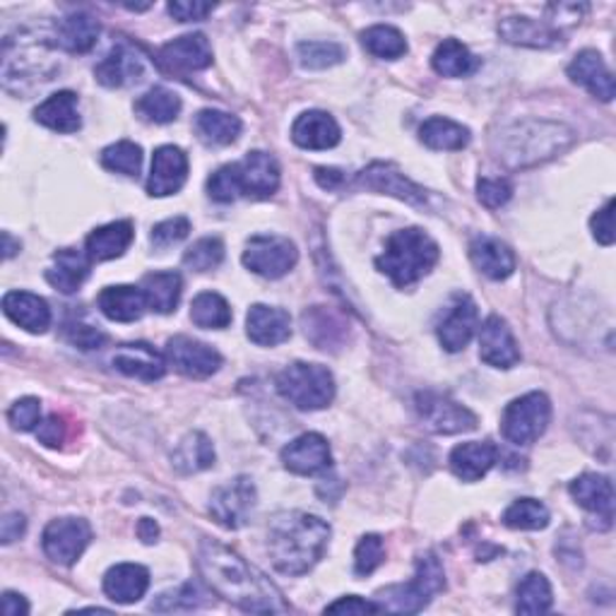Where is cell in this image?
<instances>
[{"label": "cell", "instance_id": "cell-1", "mask_svg": "<svg viewBox=\"0 0 616 616\" xmlns=\"http://www.w3.org/2000/svg\"><path fill=\"white\" fill-rule=\"evenodd\" d=\"M198 571L215 595L224 597L243 612L273 614L289 609L279 590L258 569H253L237 551L215 539L200 542Z\"/></svg>", "mask_w": 616, "mask_h": 616}, {"label": "cell", "instance_id": "cell-2", "mask_svg": "<svg viewBox=\"0 0 616 616\" xmlns=\"http://www.w3.org/2000/svg\"><path fill=\"white\" fill-rule=\"evenodd\" d=\"M330 525L311 513H279L267 528V551L273 566L285 575H304L323 559Z\"/></svg>", "mask_w": 616, "mask_h": 616}, {"label": "cell", "instance_id": "cell-3", "mask_svg": "<svg viewBox=\"0 0 616 616\" xmlns=\"http://www.w3.org/2000/svg\"><path fill=\"white\" fill-rule=\"evenodd\" d=\"M439 243L419 227L397 229L385 241L383 253L376 258V267L388 275L395 287L407 289L429 275L439 263Z\"/></svg>", "mask_w": 616, "mask_h": 616}, {"label": "cell", "instance_id": "cell-4", "mask_svg": "<svg viewBox=\"0 0 616 616\" xmlns=\"http://www.w3.org/2000/svg\"><path fill=\"white\" fill-rule=\"evenodd\" d=\"M496 157L518 169V166H530L554 157L557 152L573 143V133L561 123L547 121H525L516 123L501 135Z\"/></svg>", "mask_w": 616, "mask_h": 616}, {"label": "cell", "instance_id": "cell-5", "mask_svg": "<svg viewBox=\"0 0 616 616\" xmlns=\"http://www.w3.org/2000/svg\"><path fill=\"white\" fill-rule=\"evenodd\" d=\"M446 590V571L441 559L427 551L417 559V571L409 583L391 585L378 590L374 602L381 612H395V614H417L429 605L433 595H439Z\"/></svg>", "mask_w": 616, "mask_h": 616}, {"label": "cell", "instance_id": "cell-6", "mask_svg": "<svg viewBox=\"0 0 616 616\" xmlns=\"http://www.w3.org/2000/svg\"><path fill=\"white\" fill-rule=\"evenodd\" d=\"M275 385L277 393L285 397L289 405L304 409V413L323 409L332 403V397H336V378L320 364L294 362L279 371Z\"/></svg>", "mask_w": 616, "mask_h": 616}, {"label": "cell", "instance_id": "cell-7", "mask_svg": "<svg viewBox=\"0 0 616 616\" xmlns=\"http://www.w3.org/2000/svg\"><path fill=\"white\" fill-rule=\"evenodd\" d=\"M551 403L544 393H528L513 400L501 417V433L513 446H530L549 427Z\"/></svg>", "mask_w": 616, "mask_h": 616}, {"label": "cell", "instance_id": "cell-8", "mask_svg": "<svg viewBox=\"0 0 616 616\" xmlns=\"http://www.w3.org/2000/svg\"><path fill=\"white\" fill-rule=\"evenodd\" d=\"M241 261L255 275L265 279H279L292 273L294 265L299 263V251L294 246V241L285 237L261 234L246 243Z\"/></svg>", "mask_w": 616, "mask_h": 616}, {"label": "cell", "instance_id": "cell-9", "mask_svg": "<svg viewBox=\"0 0 616 616\" xmlns=\"http://www.w3.org/2000/svg\"><path fill=\"white\" fill-rule=\"evenodd\" d=\"M415 403L421 424L431 433L453 436V433H465L477 429V415L470 413L465 405L455 403L453 397H448L443 393L424 391L417 395Z\"/></svg>", "mask_w": 616, "mask_h": 616}, {"label": "cell", "instance_id": "cell-10", "mask_svg": "<svg viewBox=\"0 0 616 616\" xmlns=\"http://www.w3.org/2000/svg\"><path fill=\"white\" fill-rule=\"evenodd\" d=\"M258 494L249 477H237L222 486H217L210 496L212 518L227 530H241L253 518Z\"/></svg>", "mask_w": 616, "mask_h": 616}, {"label": "cell", "instance_id": "cell-11", "mask_svg": "<svg viewBox=\"0 0 616 616\" xmlns=\"http://www.w3.org/2000/svg\"><path fill=\"white\" fill-rule=\"evenodd\" d=\"M92 542V528L82 518H58L46 525L42 535L44 554L58 566H73Z\"/></svg>", "mask_w": 616, "mask_h": 616}, {"label": "cell", "instance_id": "cell-12", "mask_svg": "<svg viewBox=\"0 0 616 616\" xmlns=\"http://www.w3.org/2000/svg\"><path fill=\"white\" fill-rule=\"evenodd\" d=\"M166 362L188 378H210L220 371L222 354L200 340L176 336L166 342Z\"/></svg>", "mask_w": 616, "mask_h": 616}, {"label": "cell", "instance_id": "cell-13", "mask_svg": "<svg viewBox=\"0 0 616 616\" xmlns=\"http://www.w3.org/2000/svg\"><path fill=\"white\" fill-rule=\"evenodd\" d=\"M356 184L366 190L385 193V196H393L397 200L415 205V208H427L429 202L427 190L417 186L415 182H409V178L393 164H383V162L371 164L369 169H364L356 176Z\"/></svg>", "mask_w": 616, "mask_h": 616}, {"label": "cell", "instance_id": "cell-14", "mask_svg": "<svg viewBox=\"0 0 616 616\" xmlns=\"http://www.w3.org/2000/svg\"><path fill=\"white\" fill-rule=\"evenodd\" d=\"M575 504L585 508L597 520V530H609L614 520V486L605 474H581L569 486Z\"/></svg>", "mask_w": 616, "mask_h": 616}, {"label": "cell", "instance_id": "cell-15", "mask_svg": "<svg viewBox=\"0 0 616 616\" xmlns=\"http://www.w3.org/2000/svg\"><path fill=\"white\" fill-rule=\"evenodd\" d=\"M188 178V157L182 147L162 145L154 150L152 172L147 178V193L152 198L174 196L184 188Z\"/></svg>", "mask_w": 616, "mask_h": 616}, {"label": "cell", "instance_id": "cell-16", "mask_svg": "<svg viewBox=\"0 0 616 616\" xmlns=\"http://www.w3.org/2000/svg\"><path fill=\"white\" fill-rule=\"evenodd\" d=\"M477 304H474L468 294H455L451 306L446 308L443 320L439 323V342L446 352H462L474 338L477 330Z\"/></svg>", "mask_w": 616, "mask_h": 616}, {"label": "cell", "instance_id": "cell-17", "mask_svg": "<svg viewBox=\"0 0 616 616\" xmlns=\"http://www.w3.org/2000/svg\"><path fill=\"white\" fill-rule=\"evenodd\" d=\"M282 462L285 468L301 477H311V474L326 472L332 465L330 446L320 433H301L299 439H294L282 451Z\"/></svg>", "mask_w": 616, "mask_h": 616}, {"label": "cell", "instance_id": "cell-18", "mask_svg": "<svg viewBox=\"0 0 616 616\" xmlns=\"http://www.w3.org/2000/svg\"><path fill=\"white\" fill-rule=\"evenodd\" d=\"M480 356L494 369H513L520 362L518 342L501 316H490L480 332Z\"/></svg>", "mask_w": 616, "mask_h": 616}, {"label": "cell", "instance_id": "cell-19", "mask_svg": "<svg viewBox=\"0 0 616 616\" xmlns=\"http://www.w3.org/2000/svg\"><path fill=\"white\" fill-rule=\"evenodd\" d=\"M239 176H241V188L243 196L265 200L275 196L279 188V164L267 152H249L246 157L239 162Z\"/></svg>", "mask_w": 616, "mask_h": 616}, {"label": "cell", "instance_id": "cell-20", "mask_svg": "<svg viewBox=\"0 0 616 616\" xmlns=\"http://www.w3.org/2000/svg\"><path fill=\"white\" fill-rule=\"evenodd\" d=\"M160 58L169 70H205L212 66V46L205 34H184L164 44Z\"/></svg>", "mask_w": 616, "mask_h": 616}, {"label": "cell", "instance_id": "cell-21", "mask_svg": "<svg viewBox=\"0 0 616 616\" xmlns=\"http://www.w3.org/2000/svg\"><path fill=\"white\" fill-rule=\"evenodd\" d=\"M569 77L575 85L585 87L590 95L602 99V101H612L614 95H616L614 75L605 66V58H602L597 51H593V48L581 51V54H578L571 61Z\"/></svg>", "mask_w": 616, "mask_h": 616}, {"label": "cell", "instance_id": "cell-22", "mask_svg": "<svg viewBox=\"0 0 616 616\" xmlns=\"http://www.w3.org/2000/svg\"><path fill=\"white\" fill-rule=\"evenodd\" d=\"M113 366L121 371V374L140 378V381H160L166 374V359L154 350V346L145 342H131L121 344L113 354Z\"/></svg>", "mask_w": 616, "mask_h": 616}, {"label": "cell", "instance_id": "cell-23", "mask_svg": "<svg viewBox=\"0 0 616 616\" xmlns=\"http://www.w3.org/2000/svg\"><path fill=\"white\" fill-rule=\"evenodd\" d=\"M246 332L251 342L261 346H275L287 342L292 336V318L285 308L255 304L246 316Z\"/></svg>", "mask_w": 616, "mask_h": 616}, {"label": "cell", "instance_id": "cell-24", "mask_svg": "<svg viewBox=\"0 0 616 616\" xmlns=\"http://www.w3.org/2000/svg\"><path fill=\"white\" fill-rule=\"evenodd\" d=\"M292 140L304 150H330L342 140V131L330 113L304 111L292 125Z\"/></svg>", "mask_w": 616, "mask_h": 616}, {"label": "cell", "instance_id": "cell-25", "mask_svg": "<svg viewBox=\"0 0 616 616\" xmlns=\"http://www.w3.org/2000/svg\"><path fill=\"white\" fill-rule=\"evenodd\" d=\"M150 587V571L140 563H116L105 575V593L116 605H133Z\"/></svg>", "mask_w": 616, "mask_h": 616}, {"label": "cell", "instance_id": "cell-26", "mask_svg": "<svg viewBox=\"0 0 616 616\" xmlns=\"http://www.w3.org/2000/svg\"><path fill=\"white\" fill-rule=\"evenodd\" d=\"M3 314L22 330L42 336L51 328L48 304L32 292H8L3 297Z\"/></svg>", "mask_w": 616, "mask_h": 616}, {"label": "cell", "instance_id": "cell-27", "mask_svg": "<svg viewBox=\"0 0 616 616\" xmlns=\"http://www.w3.org/2000/svg\"><path fill=\"white\" fill-rule=\"evenodd\" d=\"M498 460V448L492 441L460 443L451 453V470L462 482H480Z\"/></svg>", "mask_w": 616, "mask_h": 616}, {"label": "cell", "instance_id": "cell-28", "mask_svg": "<svg viewBox=\"0 0 616 616\" xmlns=\"http://www.w3.org/2000/svg\"><path fill=\"white\" fill-rule=\"evenodd\" d=\"M143 73H145L143 58L125 44L113 46L95 68L97 80L105 87H125L131 82H138L140 77H143Z\"/></svg>", "mask_w": 616, "mask_h": 616}, {"label": "cell", "instance_id": "cell-29", "mask_svg": "<svg viewBox=\"0 0 616 616\" xmlns=\"http://www.w3.org/2000/svg\"><path fill=\"white\" fill-rule=\"evenodd\" d=\"M89 267H92V258L87 253L63 249L54 253V263L46 270V282L63 294H75L89 277Z\"/></svg>", "mask_w": 616, "mask_h": 616}, {"label": "cell", "instance_id": "cell-30", "mask_svg": "<svg viewBox=\"0 0 616 616\" xmlns=\"http://www.w3.org/2000/svg\"><path fill=\"white\" fill-rule=\"evenodd\" d=\"M470 258L474 267L490 279H506L516 273V255L506 246L504 241L494 237H480L472 241Z\"/></svg>", "mask_w": 616, "mask_h": 616}, {"label": "cell", "instance_id": "cell-31", "mask_svg": "<svg viewBox=\"0 0 616 616\" xmlns=\"http://www.w3.org/2000/svg\"><path fill=\"white\" fill-rule=\"evenodd\" d=\"M97 304H99V311L109 320H116V323H133V320L143 318V314L150 308L145 292L133 285L107 287L99 294Z\"/></svg>", "mask_w": 616, "mask_h": 616}, {"label": "cell", "instance_id": "cell-32", "mask_svg": "<svg viewBox=\"0 0 616 616\" xmlns=\"http://www.w3.org/2000/svg\"><path fill=\"white\" fill-rule=\"evenodd\" d=\"M34 121L56 133H77L82 125L80 109H77V95L70 92V89L51 95L44 105L34 109Z\"/></svg>", "mask_w": 616, "mask_h": 616}, {"label": "cell", "instance_id": "cell-33", "mask_svg": "<svg viewBox=\"0 0 616 616\" xmlns=\"http://www.w3.org/2000/svg\"><path fill=\"white\" fill-rule=\"evenodd\" d=\"M498 34L513 46L551 48L561 44V32L557 28L530 18H506L498 24Z\"/></svg>", "mask_w": 616, "mask_h": 616}, {"label": "cell", "instance_id": "cell-34", "mask_svg": "<svg viewBox=\"0 0 616 616\" xmlns=\"http://www.w3.org/2000/svg\"><path fill=\"white\" fill-rule=\"evenodd\" d=\"M133 237H135L133 222H128V220L99 227L87 237V243H85L87 255L92 258V263L121 258V255L128 251V246L133 243Z\"/></svg>", "mask_w": 616, "mask_h": 616}, {"label": "cell", "instance_id": "cell-35", "mask_svg": "<svg viewBox=\"0 0 616 616\" xmlns=\"http://www.w3.org/2000/svg\"><path fill=\"white\" fill-rule=\"evenodd\" d=\"M99 22L87 12H73V15L58 20L56 44L68 54H87L92 51L99 38Z\"/></svg>", "mask_w": 616, "mask_h": 616}, {"label": "cell", "instance_id": "cell-36", "mask_svg": "<svg viewBox=\"0 0 616 616\" xmlns=\"http://www.w3.org/2000/svg\"><path fill=\"white\" fill-rule=\"evenodd\" d=\"M196 135L202 140L205 145L212 147H224L237 143L241 135V121L239 116L227 113V111H217V109H202L196 116Z\"/></svg>", "mask_w": 616, "mask_h": 616}, {"label": "cell", "instance_id": "cell-37", "mask_svg": "<svg viewBox=\"0 0 616 616\" xmlns=\"http://www.w3.org/2000/svg\"><path fill=\"white\" fill-rule=\"evenodd\" d=\"M140 289L145 292V299L152 311L166 316V314H174L178 301H182L184 282L182 275L174 273V270H164V273L145 275Z\"/></svg>", "mask_w": 616, "mask_h": 616}, {"label": "cell", "instance_id": "cell-38", "mask_svg": "<svg viewBox=\"0 0 616 616\" xmlns=\"http://www.w3.org/2000/svg\"><path fill=\"white\" fill-rule=\"evenodd\" d=\"M470 128L462 123H455L451 119H443V116H433V119L424 121L419 128V140L429 150L439 152H458L462 147L470 145Z\"/></svg>", "mask_w": 616, "mask_h": 616}, {"label": "cell", "instance_id": "cell-39", "mask_svg": "<svg viewBox=\"0 0 616 616\" xmlns=\"http://www.w3.org/2000/svg\"><path fill=\"white\" fill-rule=\"evenodd\" d=\"M174 468L182 474H196L215 465V448L208 436L200 431H190L178 441L172 455Z\"/></svg>", "mask_w": 616, "mask_h": 616}, {"label": "cell", "instance_id": "cell-40", "mask_svg": "<svg viewBox=\"0 0 616 616\" xmlns=\"http://www.w3.org/2000/svg\"><path fill=\"white\" fill-rule=\"evenodd\" d=\"M431 66L443 77H468L480 68V58L465 44H460L458 38H446L433 51Z\"/></svg>", "mask_w": 616, "mask_h": 616}, {"label": "cell", "instance_id": "cell-41", "mask_svg": "<svg viewBox=\"0 0 616 616\" xmlns=\"http://www.w3.org/2000/svg\"><path fill=\"white\" fill-rule=\"evenodd\" d=\"M135 111L140 119H145L150 123H172L182 113V99L176 92L166 87H152L150 92H145L135 101Z\"/></svg>", "mask_w": 616, "mask_h": 616}, {"label": "cell", "instance_id": "cell-42", "mask_svg": "<svg viewBox=\"0 0 616 616\" xmlns=\"http://www.w3.org/2000/svg\"><path fill=\"white\" fill-rule=\"evenodd\" d=\"M231 306L217 292H202L190 304V320L205 330H224L231 323Z\"/></svg>", "mask_w": 616, "mask_h": 616}, {"label": "cell", "instance_id": "cell-43", "mask_svg": "<svg viewBox=\"0 0 616 616\" xmlns=\"http://www.w3.org/2000/svg\"><path fill=\"white\" fill-rule=\"evenodd\" d=\"M362 44L371 56L395 61L407 54V38L400 30L391 28V24H374L366 32H362Z\"/></svg>", "mask_w": 616, "mask_h": 616}, {"label": "cell", "instance_id": "cell-44", "mask_svg": "<svg viewBox=\"0 0 616 616\" xmlns=\"http://www.w3.org/2000/svg\"><path fill=\"white\" fill-rule=\"evenodd\" d=\"M551 585L542 573H528L518 585V614H547L551 609Z\"/></svg>", "mask_w": 616, "mask_h": 616}, {"label": "cell", "instance_id": "cell-45", "mask_svg": "<svg viewBox=\"0 0 616 616\" xmlns=\"http://www.w3.org/2000/svg\"><path fill=\"white\" fill-rule=\"evenodd\" d=\"M504 525L510 530H544L549 525V510L535 498H520L506 508Z\"/></svg>", "mask_w": 616, "mask_h": 616}, {"label": "cell", "instance_id": "cell-46", "mask_svg": "<svg viewBox=\"0 0 616 616\" xmlns=\"http://www.w3.org/2000/svg\"><path fill=\"white\" fill-rule=\"evenodd\" d=\"M101 166L107 172L123 174V176H138L140 166H143V150L131 140H121V143L109 145L101 152Z\"/></svg>", "mask_w": 616, "mask_h": 616}, {"label": "cell", "instance_id": "cell-47", "mask_svg": "<svg viewBox=\"0 0 616 616\" xmlns=\"http://www.w3.org/2000/svg\"><path fill=\"white\" fill-rule=\"evenodd\" d=\"M297 58L308 70H326L344 61V48L338 42H301Z\"/></svg>", "mask_w": 616, "mask_h": 616}, {"label": "cell", "instance_id": "cell-48", "mask_svg": "<svg viewBox=\"0 0 616 616\" xmlns=\"http://www.w3.org/2000/svg\"><path fill=\"white\" fill-rule=\"evenodd\" d=\"M224 261V243L217 237L198 239L193 246L184 253V265L196 270V273H210V270L220 267Z\"/></svg>", "mask_w": 616, "mask_h": 616}, {"label": "cell", "instance_id": "cell-49", "mask_svg": "<svg viewBox=\"0 0 616 616\" xmlns=\"http://www.w3.org/2000/svg\"><path fill=\"white\" fill-rule=\"evenodd\" d=\"M208 595L202 593L198 583H186L182 587L172 590V593H164L157 597V602H152V609L157 612H182V609H198L202 607Z\"/></svg>", "mask_w": 616, "mask_h": 616}, {"label": "cell", "instance_id": "cell-50", "mask_svg": "<svg viewBox=\"0 0 616 616\" xmlns=\"http://www.w3.org/2000/svg\"><path fill=\"white\" fill-rule=\"evenodd\" d=\"M208 196L215 202H234L239 196H243L241 176H239V162L222 166V169H217L208 178Z\"/></svg>", "mask_w": 616, "mask_h": 616}, {"label": "cell", "instance_id": "cell-51", "mask_svg": "<svg viewBox=\"0 0 616 616\" xmlns=\"http://www.w3.org/2000/svg\"><path fill=\"white\" fill-rule=\"evenodd\" d=\"M385 561V547L378 535H364L354 549V573L371 575Z\"/></svg>", "mask_w": 616, "mask_h": 616}, {"label": "cell", "instance_id": "cell-52", "mask_svg": "<svg viewBox=\"0 0 616 616\" xmlns=\"http://www.w3.org/2000/svg\"><path fill=\"white\" fill-rule=\"evenodd\" d=\"M63 338H66L73 346H80V350H99V346H105L109 342L107 332H101L95 326L80 323V320H68V323L63 326Z\"/></svg>", "mask_w": 616, "mask_h": 616}, {"label": "cell", "instance_id": "cell-53", "mask_svg": "<svg viewBox=\"0 0 616 616\" xmlns=\"http://www.w3.org/2000/svg\"><path fill=\"white\" fill-rule=\"evenodd\" d=\"M8 419L12 429L18 431L38 429V424H42V403H38L36 397H22V400L10 407Z\"/></svg>", "mask_w": 616, "mask_h": 616}, {"label": "cell", "instance_id": "cell-54", "mask_svg": "<svg viewBox=\"0 0 616 616\" xmlns=\"http://www.w3.org/2000/svg\"><path fill=\"white\" fill-rule=\"evenodd\" d=\"M513 186L508 178H480L477 182V198L490 210H498L510 200Z\"/></svg>", "mask_w": 616, "mask_h": 616}, {"label": "cell", "instance_id": "cell-55", "mask_svg": "<svg viewBox=\"0 0 616 616\" xmlns=\"http://www.w3.org/2000/svg\"><path fill=\"white\" fill-rule=\"evenodd\" d=\"M190 234V222L188 217H172V220H164L152 229V243L157 249H169L174 243L184 241Z\"/></svg>", "mask_w": 616, "mask_h": 616}, {"label": "cell", "instance_id": "cell-56", "mask_svg": "<svg viewBox=\"0 0 616 616\" xmlns=\"http://www.w3.org/2000/svg\"><path fill=\"white\" fill-rule=\"evenodd\" d=\"M215 10L212 3H200V0H174L169 3V15L178 22H200Z\"/></svg>", "mask_w": 616, "mask_h": 616}, {"label": "cell", "instance_id": "cell-57", "mask_svg": "<svg viewBox=\"0 0 616 616\" xmlns=\"http://www.w3.org/2000/svg\"><path fill=\"white\" fill-rule=\"evenodd\" d=\"M614 200H607L605 208L597 210L590 220V229H593V237L602 243V246H612L614 243Z\"/></svg>", "mask_w": 616, "mask_h": 616}, {"label": "cell", "instance_id": "cell-58", "mask_svg": "<svg viewBox=\"0 0 616 616\" xmlns=\"http://www.w3.org/2000/svg\"><path fill=\"white\" fill-rule=\"evenodd\" d=\"M381 612V607L376 605L374 600H362V597H356V595H346V597H340L338 602H332V605L326 607V614H376Z\"/></svg>", "mask_w": 616, "mask_h": 616}, {"label": "cell", "instance_id": "cell-59", "mask_svg": "<svg viewBox=\"0 0 616 616\" xmlns=\"http://www.w3.org/2000/svg\"><path fill=\"white\" fill-rule=\"evenodd\" d=\"M36 436L44 446L58 448L63 441H66V424H63V419L58 415H51L42 424H38Z\"/></svg>", "mask_w": 616, "mask_h": 616}, {"label": "cell", "instance_id": "cell-60", "mask_svg": "<svg viewBox=\"0 0 616 616\" xmlns=\"http://www.w3.org/2000/svg\"><path fill=\"white\" fill-rule=\"evenodd\" d=\"M24 530H28V520H24L22 513H8L3 522H0V542L12 544L24 535Z\"/></svg>", "mask_w": 616, "mask_h": 616}, {"label": "cell", "instance_id": "cell-61", "mask_svg": "<svg viewBox=\"0 0 616 616\" xmlns=\"http://www.w3.org/2000/svg\"><path fill=\"white\" fill-rule=\"evenodd\" d=\"M3 614L6 616H24L30 614V602L18 593H6L3 595Z\"/></svg>", "mask_w": 616, "mask_h": 616}, {"label": "cell", "instance_id": "cell-62", "mask_svg": "<svg viewBox=\"0 0 616 616\" xmlns=\"http://www.w3.org/2000/svg\"><path fill=\"white\" fill-rule=\"evenodd\" d=\"M316 182L320 184V188H338L342 182H344V176L340 169H326V166H318L316 169Z\"/></svg>", "mask_w": 616, "mask_h": 616}, {"label": "cell", "instance_id": "cell-63", "mask_svg": "<svg viewBox=\"0 0 616 616\" xmlns=\"http://www.w3.org/2000/svg\"><path fill=\"white\" fill-rule=\"evenodd\" d=\"M138 535L140 539H143L145 544H152V542H157V537H160V525L150 520V518H143L138 522Z\"/></svg>", "mask_w": 616, "mask_h": 616}, {"label": "cell", "instance_id": "cell-64", "mask_svg": "<svg viewBox=\"0 0 616 616\" xmlns=\"http://www.w3.org/2000/svg\"><path fill=\"white\" fill-rule=\"evenodd\" d=\"M18 251H20V241L12 239L10 231H3V258L10 261Z\"/></svg>", "mask_w": 616, "mask_h": 616}]
</instances>
